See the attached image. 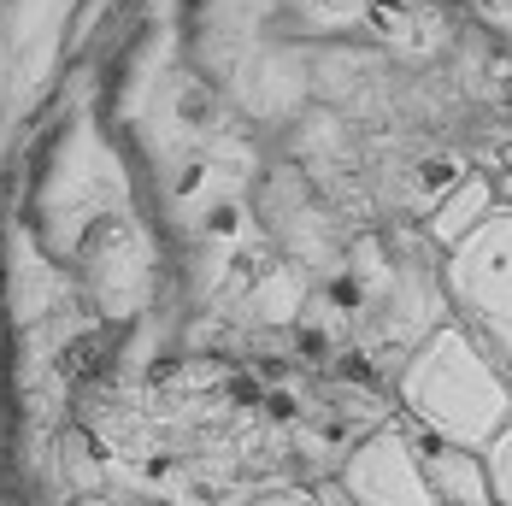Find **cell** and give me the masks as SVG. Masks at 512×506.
I'll return each instance as SVG.
<instances>
[{"mask_svg": "<svg viewBox=\"0 0 512 506\" xmlns=\"http://www.w3.org/2000/svg\"><path fill=\"white\" fill-rule=\"evenodd\" d=\"M395 412L418 418L442 442L489 454V442L512 424V383L460 324H436L395 365Z\"/></svg>", "mask_w": 512, "mask_h": 506, "instance_id": "cell-1", "label": "cell"}, {"mask_svg": "<svg viewBox=\"0 0 512 506\" xmlns=\"http://www.w3.org/2000/svg\"><path fill=\"white\" fill-rule=\"evenodd\" d=\"M442 295L454 324L512 383V212H495L460 248L442 253Z\"/></svg>", "mask_w": 512, "mask_h": 506, "instance_id": "cell-2", "label": "cell"}, {"mask_svg": "<svg viewBox=\"0 0 512 506\" xmlns=\"http://www.w3.org/2000/svg\"><path fill=\"white\" fill-rule=\"evenodd\" d=\"M336 477L354 495V506H436L424 471H418V454H412L407 436L395 430V418H383L377 430H365L354 448L342 454Z\"/></svg>", "mask_w": 512, "mask_h": 506, "instance_id": "cell-3", "label": "cell"}, {"mask_svg": "<svg viewBox=\"0 0 512 506\" xmlns=\"http://www.w3.org/2000/svg\"><path fill=\"white\" fill-rule=\"evenodd\" d=\"M395 430L412 442L418 471H424L430 501H436V506H495V489H489V459L477 454V448L442 442L436 430H424V424L407 418V412H395Z\"/></svg>", "mask_w": 512, "mask_h": 506, "instance_id": "cell-4", "label": "cell"}, {"mask_svg": "<svg viewBox=\"0 0 512 506\" xmlns=\"http://www.w3.org/2000/svg\"><path fill=\"white\" fill-rule=\"evenodd\" d=\"M495 212H501V206H495V177H489V171H465L448 195H436L430 218H424V242H430V253L460 248L465 236H471L477 224H489Z\"/></svg>", "mask_w": 512, "mask_h": 506, "instance_id": "cell-5", "label": "cell"}, {"mask_svg": "<svg viewBox=\"0 0 512 506\" xmlns=\"http://www.w3.org/2000/svg\"><path fill=\"white\" fill-rule=\"evenodd\" d=\"M371 30H377L395 53L424 59V53H436L448 42L454 24H448V6H442V0H377Z\"/></svg>", "mask_w": 512, "mask_h": 506, "instance_id": "cell-6", "label": "cell"}, {"mask_svg": "<svg viewBox=\"0 0 512 506\" xmlns=\"http://www.w3.org/2000/svg\"><path fill=\"white\" fill-rule=\"evenodd\" d=\"M289 24L307 30V36H342V30H359L371 24L377 0H283Z\"/></svg>", "mask_w": 512, "mask_h": 506, "instance_id": "cell-7", "label": "cell"}, {"mask_svg": "<svg viewBox=\"0 0 512 506\" xmlns=\"http://www.w3.org/2000/svg\"><path fill=\"white\" fill-rule=\"evenodd\" d=\"M489 489H495V506H512V424L489 442Z\"/></svg>", "mask_w": 512, "mask_h": 506, "instance_id": "cell-8", "label": "cell"}, {"mask_svg": "<svg viewBox=\"0 0 512 506\" xmlns=\"http://www.w3.org/2000/svg\"><path fill=\"white\" fill-rule=\"evenodd\" d=\"M307 495H312V506H354V495L342 489V477H336V471H330V477H318Z\"/></svg>", "mask_w": 512, "mask_h": 506, "instance_id": "cell-9", "label": "cell"}, {"mask_svg": "<svg viewBox=\"0 0 512 506\" xmlns=\"http://www.w3.org/2000/svg\"><path fill=\"white\" fill-rule=\"evenodd\" d=\"M248 506H312L307 489H271V495H254Z\"/></svg>", "mask_w": 512, "mask_h": 506, "instance_id": "cell-10", "label": "cell"}, {"mask_svg": "<svg viewBox=\"0 0 512 506\" xmlns=\"http://www.w3.org/2000/svg\"><path fill=\"white\" fill-rule=\"evenodd\" d=\"M495 206L512 212V171H495Z\"/></svg>", "mask_w": 512, "mask_h": 506, "instance_id": "cell-11", "label": "cell"}, {"mask_svg": "<svg viewBox=\"0 0 512 506\" xmlns=\"http://www.w3.org/2000/svg\"><path fill=\"white\" fill-rule=\"evenodd\" d=\"M501 171H512V142H507V153H501Z\"/></svg>", "mask_w": 512, "mask_h": 506, "instance_id": "cell-12", "label": "cell"}]
</instances>
